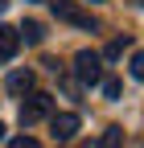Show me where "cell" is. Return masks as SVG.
Wrapping results in <instances>:
<instances>
[{
	"label": "cell",
	"mask_w": 144,
	"mask_h": 148,
	"mask_svg": "<svg viewBox=\"0 0 144 148\" xmlns=\"http://www.w3.org/2000/svg\"><path fill=\"white\" fill-rule=\"evenodd\" d=\"M0 140H4V123H0Z\"/></svg>",
	"instance_id": "5bb4252c"
},
{
	"label": "cell",
	"mask_w": 144,
	"mask_h": 148,
	"mask_svg": "<svg viewBox=\"0 0 144 148\" xmlns=\"http://www.w3.org/2000/svg\"><path fill=\"white\" fill-rule=\"evenodd\" d=\"M99 86H103V95H107V99H119V90H123L119 78H99Z\"/></svg>",
	"instance_id": "ba28073f"
},
{
	"label": "cell",
	"mask_w": 144,
	"mask_h": 148,
	"mask_svg": "<svg viewBox=\"0 0 144 148\" xmlns=\"http://www.w3.org/2000/svg\"><path fill=\"white\" fill-rule=\"evenodd\" d=\"M29 90H33V74L29 70H12L8 74V95L21 99V95H29Z\"/></svg>",
	"instance_id": "8992f818"
},
{
	"label": "cell",
	"mask_w": 144,
	"mask_h": 148,
	"mask_svg": "<svg viewBox=\"0 0 144 148\" xmlns=\"http://www.w3.org/2000/svg\"><path fill=\"white\" fill-rule=\"evenodd\" d=\"M12 148H37V140H33V136H16Z\"/></svg>",
	"instance_id": "7c38bea8"
},
{
	"label": "cell",
	"mask_w": 144,
	"mask_h": 148,
	"mask_svg": "<svg viewBox=\"0 0 144 148\" xmlns=\"http://www.w3.org/2000/svg\"><path fill=\"white\" fill-rule=\"evenodd\" d=\"M21 41L41 45V41H45V25H41V21H25V25H21Z\"/></svg>",
	"instance_id": "52a82bcc"
},
{
	"label": "cell",
	"mask_w": 144,
	"mask_h": 148,
	"mask_svg": "<svg viewBox=\"0 0 144 148\" xmlns=\"http://www.w3.org/2000/svg\"><path fill=\"white\" fill-rule=\"evenodd\" d=\"M49 4H53V12H58V21H66V25H78V29H91V33L99 29V21L82 4H74V0H49Z\"/></svg>",
	"instance_id": "7a4b0ae2"
},
{
	"label": "cell",
	"mask_w": 144,
	"mask_h": 148,
	"mask_svg": "<svg viewBox=\"0 0 144 148\" xmlns=\"http://www.w3.org/2000/svg\"><path fill=\"white\" fill-rule=\"evenodd\" d=\"M123 45H128V37H115V41L103 49V58H119V53H123Z\"/></svg>",
	"instance_id": "30bf717a"
},
{
	"label": "cell",
	"mask_w": 144,
	"mask_h": 148,
	"mask_svg": "<svg viewBox=\"0 0 144 148\" xmlns=\"http://www.w3.org/2000/svg\"><path fill=\"white\" fill-rule=\"evenodd\" d=\"M4 8H8V4H4V0H0V16H4Z\"/></svg>",
	"instance_id": "4fadbf2b"
},
{
	"label": "cell",
	"mask_w": 144,
	"mask_h": 148,
	"mask_svg": "<svg viewBox=\"0 0 144 148\" xmlns=\"http://www.w3.org/2000/svg\"><path fill=\"white\" fill-rule=\"evenodd\" d=\"M49 132H53V140H74L78 115H74V111H53V115H49Z\"/></svg>",
	"instance_id": "277c9868"
},
{
	"label": "cell",
	"mask_w": 144,
	"mask_h": 148,
	"mask_svg": "<svg viewBox=\"0 0 144 148\" xmlns=\"http://www.w3.org/2000/svg\"><path fill=\"white\" fill-rule=\"evenodd\" d=\"M132 78H140V82H144V49H136V53H132Z\"/></svg>",
	"instance_id": "9c48e42d"
},
{
	"label": "cell",
	"mask_w": 144,
	"mask_h": 148,
	"mask_svg": "<svg viewBox=\"0 0 144 148\" xmlns=\"http://www.w3.org/2000/svg\"><path fill=\"white\" fill-rule=\"evenodd\" d=\"M119 140H123V132H119V127H107L99 144H107V148H111V144H119Z\"/></svg>",
	"instance_id": "8fae6325"
},
{
	"label": "cell",
	"mask_w": 144,
	"mask_h": 148,
	"mask_svg": "<svg viewBox=\"0 0 144 148\" xmlns=\"http://www.w3.org/2000/svg\"><path fill=\"white\" fill-rule=\"evenodd\" d=\"M16 49H21V29L0 25V58H16Z\"/></svg>",
	"instance_id": "5b68a950"
},
{
	"label": "cell",
	"mask_w": 144,
	"mask_h": 148,
	"mask_svg": "<svg viewBox=\"0 0 144 148\" xmlns=\"http://www.w3.org/2000/svg\"><path fill=\"white\" fill-rule=\"evenodd\" d=\"M74 78H78L82 86H99V78H103V53L82 49L78 58H74Z\"/></svg>",
	"instance_id": "6da1fadb"
},
{
	"label": "cell",
	"mask_w": 144,
	"mask_h": 148,
	"mask_svg": "<svg viewBox=\"0 0 144 148\" xmlns=\"http://www.w3.org/2000/svg\"><path fill=\"white\" fill-rule=\"evenodd\" d=\"M49 111H53V95H45V90H29V99L21 103V123L29 127V123L45 119Z\"/></svg>",
	"instance_id": "3957f363"
}]
</instances>
